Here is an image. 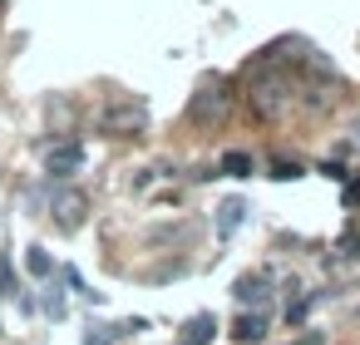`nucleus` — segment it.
Returning <instances> with one entry per match:
<instances>
[{
	"mask_svg": "<svg viewBox=\"0 0 360 345\" xmlns=\"http://www.w3.org/2000/svg\"><path fill=\"white\" fill-rule=\"evenodd\" d=\"M296 94H301V84H296L281 65H257V70H247V104H252L257 119H281V114L296 104Z\"/></svg>",
	"mask_w": 360,
	"mask_h": 345,
	"instance_id": "obj_1",
	"label": "nucleus"
},
{
	"mask_svg": "<svg viewBox=\"0 0 360 345\" xmlns=\"http://www.w3.org/2000/svg\"><path fill=\"white\" fill-rule=\"evenodd\" d=\"M227 109H232V89H227V79H202L198 84V94L188 99V124H198V129H207V124H222L227 119Z\"/></svg>",
	"mask_w": 360,
	"mask_h": 345,
	"instance_id": "obj_2",
	"label": "nucleus"
},
{
	"mask_svg": "<svg viewBox=\"0 0 360 345\" xmlns=\"http://www.w3.org/2000/svg\"><path fill=\"white\" fill-rule=\"evenodd\" d=\"M148 129V114L143 104H109L99 114V134H114V138H129V134H143Z\"/></svg>",
	"mask_w": 360,
	"mask_h": 345,
	"instance_id": "obj_3",
	"label": "nucleus"
},
{
	"mask_svg": "<svg viewBox=\"0 0 360 345\" xmlns=\"http://www.w3.org/2000/svg\"><path fill=\"white\" fill-rule=\"evenodd\" d=\"M50 212H55V222H60L65 232H75V227L84 222V212H89V197H84L79 188H65V193H55Z\"/></svg>",
	"mask_w": 360,
	"mask_h": 345,
	"instance_id": "obj_4",
	"label": "nucleus"
},
{
	"mask_svg": "<svg viewBox=\"0 0 360 345\" xmlns=\"http://www.w3.org/2000/svg\"><path fill=\"white\" fill-rule=\"evenodd\" d=\"M84 168V143H55L50 153H45V173L50 178H70V173H79Z\"/></svg>",
	"mask_w": 360,
	"mask_h": 345,
	"instance_id": "obj_5",
	"label": "nucleus"
},
{
	"mask_svg": "<svg viewBox=\"0 0 360 345\" xmlns=\"http://www.w3.org/2000/svg\"><path fill=\"white\" fill-rule=\"evenodd\" d=\"M212 330H217L212 311H198V315H188V325H183L178 345H207V340H212Z\"/></svg>",
	"mask_w": 360,
	"mask_h": 345,
	"instance_id": "obj_6",
	"label": "nucleus"
},
{
	"mask_svg": "<svg viewBox=\"0 0 360 345\" xmlns=\"http://www.w3.org/2000/svg\"><path fill=\"white\" fill-rule=\"evenodd\" d=\"M232 296H237L242 306H262L271 291H266V276H262V271H252V276H242V281L232 286Z\"/></svg>",
	"mask_w": 360,
	"mask_h": 345,
	"instance_id": "obj_7",
	"label": "nucleus"
},
{
	"mask_svg": "<svg viewBox=\"0 0 360 345\" xmlns=\"http://www.w3.org/2000/svg\"><path fill=\"white\" fill-rule=\"evenodd\" d=\"M242 217H247V202H242V197H227V202L217 207V237H232V232L242 227Z\"/></svg>",
	"mask_w": 360,
	"mask_h": 345,
	"instance_id": "obj_8",
	"label": "nucleus"
},
{
	"mask_svg": "<svg viewBox=\"0 0 360 345\" xmlns=\"http://www.w3.org/2000/svg\"><path fill=\"white\" fill-rule=\"evenodd\" d=\"M217 173H222V178H252V153H242V148L222 153V158H217Z\"/></svg>",
	"mask_w": 360,
	"mask_h": 345,
	"instance_id": "obj_9",
	"label": "nucleus"
},
{
	"mask_svg": "<svg viewBox=\"0 0 360 345\" xmlns=\"http://www.w3.org/2000/svg\"><path fill=\"white\" fill-rule=\"evenodd\" d=\"M25 266H30V276H50V271H55V261H50L45 247H30V252H25Z\"/></svg>",
	"mask_w": 360,
	"mask_h": 345,
	"instance_id": "obj_10",
	"label": "nucleus"
},
{
	"mask_svg": "<svg viewBox=\"0 0 360 345\" xmlns=\"http://www.w3.org/2000/svg\"><path fill=\"white\" fill-rule=\"evenodd\" d=\"M262 330H266V325H262V315H242V320L232 325V335H237V340H262Z\"/></svg>",
	"mask_w": 360,
	"mask_h": 345,
	"instance_id": "obj_11",
	"label": "nucleus"
},
{
	"mask_svg": "<svg viewBox=\"0 0 360 345\" xmlns=\"http://www.w3.org/2000/svg\"><path fill=\"white\" fill-rule=\"evenodd\" d=\"M335 252H340V256H360V232H340Z\"/></svg>",
	"mask_w": 360,
	"mask_h": 345,
	"instance_id": "obj_12",
	"label": "nucleus"
},
{
	"mask_svg": "<svg viewBox=\"0 0 360 345\" xmlns=\"http://www.w3.org/2000/svg\"><path fill=\"white\" fill-rule=\"evenodd\" d=\"M271 178H281V183H286V178H301V163H276Z\"/></svg>",
	"mask_w": 360,
	"mask_h": 345,
	"instance_id": "obj_13",
	"label": "nucleus"
},
{
	"mask_svg": "<svg viewBox=\"0 0 360 345\" xmlns=\"http://www.w3.org/2000/svg\"><path fill=\"white\" fill-rule=\"evenodd\" d=\"M11 286H15V271H11V261H0V296H11Z\"/></svg>",
	"mask_w": 360,
	"mask_h": 345,
	"instance_id": "obj_14",
	"label": "nucleus"
},
{
	"mask_svg": "<svg viewBox=\"0 0 360 345\" xmlns=\"http://www.w3.org/2000/svg\"><path fill=\"white\" fill-rule=\"evenodd\" d=\"M291 345H326V335H321V330H311V335H301V340H291Z\"/></svg>",
	"mask_w": 360,
	"mask_h": 345,
	"instance_id": "obj_15",
	"label": "nucleus"
},
{
	"mask_svg": "<svg viewBox=\"0 0 360 345\" xmlns=\"http://www.w3.org/2000/svg\"><path fill=\"white\" fill-rule=\"evenodd\" d=\"M355 202H360V183H350V188H345V207H355Z\"/></svg>",
	"mask_w": 360,
	"mask_h": 345,
	"instance_id": "obj_16",
	"label": "nucleus"
}]
</instances>
